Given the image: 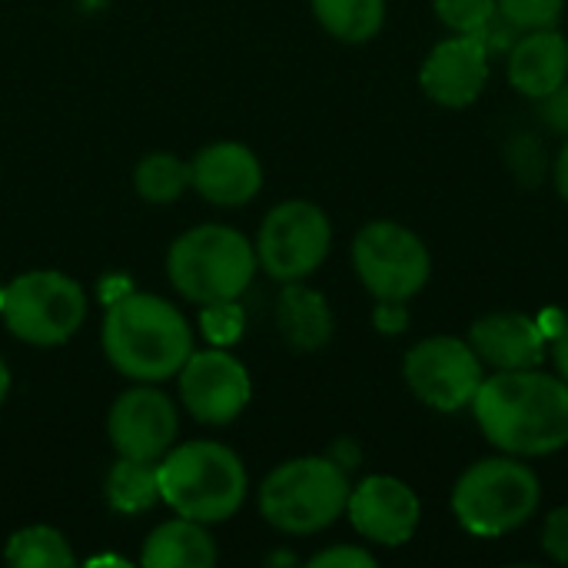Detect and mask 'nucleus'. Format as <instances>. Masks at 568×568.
<instances>
[{
    "mask_svg": "<svg viewBox=\"0 0 568 568\" xmlns=\"http://www.w3.org/2000/svg\"><path fill=\"white\" fill-rule=\"evenodd\" d=\"M140 562L146 568H210L216 566V542L203 523L176 516L146 536Z\"/></svg>",
    "mask_w": 568,
    "mask_h": 568,
    "instance_id": "19",
    "label": "nucleus"
},
{
    "mask_svg": "<svg viewBox=\"0 0 568 568\" xmlns=\"http://www.w3.org/2000/svg\"><path fill=\"white\" fill-rule=\"evenodd\" d=\"M433 7L443 27L453 33H479L499 13L496 0H433Z\"/></svg>",
    "mask_w": 568,
    "mask_h": 568,
    "instance_id": "24",
    "label": "nucleus"
},
{
    "mask_svg": "<svg viewBox=\"0 0 568 568\" xmlns=\"http://www.w3.org/2000/svg\"><path fill=\"white\" fill-rule=\"evenodd\" d=\"M3 562L13 568H70L77 566V556L53 526H27L10 536Z\"/></svg>",
    "mask_w": 568,
    "mask_h": 568,
    "instance_id": "22",
    "label": "nucleus"
},
{
    "mask_svg": "<svg viewBox=\"0 0 568 568\" xmlns=\"http://www.w3.org/2000/svg\"><path fill=\"white\" fill-rule=\"evenodd\" d=\"M256 263L276 283H300L313 276L333 250V223L310 200H286L273 206L256 236Z\"/></svg>",
    "mask_w": 568,
    "mask_h": 568,
    "instance_id": "9",
    "label": "nucleus"
},
{
    "mask_svg": "<svg viewBox=\"0 0 568 568\" xmlns=\"http://www.w3.org/2000/svg\"><path fill=\"white\" fill-rule=\"evenodd\" d=\"M190 186L213 206H246L263 190V163L246 143L220 140L193 156Z\"/></svg>",
    "mask_w": 568,
    "mask_h": 568,
    "instance_id": "15",
    "label": "nucleus"
},
{
    "mask_svg": "<svg viewBox=\"0 0 568 568\" xmlns=\"http://www.w3.org/2000/svg\"><path fill=\"white\" fill-rule=\"evenodd\" d=\"M180 433V416L173 399L143 383V386H130L106 416V436L110 446L116 449V456L126 459H143V463H160Z\"/></svg>",
    "mask_w": 568,
    "mask_h": 568,
    "instance_id": "12",
    "label": "nucleus"
},
{
    "mask_svg": "<svg viewBox=\"0 0 568 568\" xmlns=\"http://www.w3.org/2000/svg\"><path fill=\"white\" fill-rule=\"evenodd\" d=\"M176 379H180V399L186 413L203 426H226L240 419L253 399L250 369L220 346L190 353Z\"/></svg>",
    "mask_w": 568,
    "mask_h": 568,
    "instance_id": "11",
    "label": "nucleus"
},
{
    "mask_svg": "<svg viewBox=\"0 0 568 568\" xmlns=\"http://www.w3.org/2000/svg\"><path fill=\"white\" fill-rule=\"evenodd\" d=\"M103 353L110 366L133 383L173 379L193 353L186 316L153 293H123L103 316Z\"/></svg>",
    "mask_w": 568,
    "mask_h": 568,
    "instance_id": "2",
    "label": "nucleus"
},
{
    "mask_svg": "<svg viewBox=\"0 0 568 568\" xmlns=\"http://www.w3.org/2000/svg\"><path fill=\"white\" fill-rule=\"evenodd\" d=\"M513 90L529 100H546L568 80V37L559 27L526 30L506 53Z\"/></svg>",
    "mask_w": 568,
    "mask_h": 568,
    "instance_id": "17",
    "label": "nucleus"
},
{
    "mask_svg": "<svg viewBox=\"0 0 568 568\" xmlns=\"http://www.w3.org/2000/svg\"><path fill=\"white\" fill-rule=\"evenodd\" d=\"M489 50L476 33H453L439 40L419 70L423 93L449 110L473 106L489 83Z\"/></svg>",
    "mask_w": 568,
    "mask_h": 568,
    "instance_id": "14",
    "label": "nucleus"
},
{
    "mask_svg": "<svg viewBox=\"0 0 568 568\" xmlns=\"http://www.w3.org/2000/svg\"><path fill=\"white\" fill-rule=\"evenodd\" d=\"M509 163L516 170V176L523 183H536L542 176V166H546V156L539 150V143L532 136H523V140H513L509 146Z\"/></svg>",
    "mask_w": 568,
    "mask_h": 568,
    "instance_id": "27",
    "label": "nucleus"
},
{
    "mask_svg": "<svg viewBox=\"0 0 568 568\" xmlns=\"http://www.w3.org/2000/svg\"><path fill=\"white\" fill-rule=\"evenodd\" d=\"M469 409L483 436L506 456L539 459L568 446V383L559 373L539 366L493 373Z\"/></svg>",
    "mask_w": 568,
    "mask_h": 568,
    "instance_id": "1",
    "label": "nucleus"
},
{
    "mask_svg": "<svg viewBox=\"0 0 568 568\" xmlns=\"http://www.w3.org/2000/svg\"><path fill=\"white\" fill-rule=\"evenodd\" d=\"M552 183H556L559 196L568 203V136L562 150H559V156H556V163H552Z\"/></svg>",
    "mask_w": 568,
    "mask_h": 568,
    "instance_id": "32",
    "label": "nucleus"
},
{
    "mask_svg": "<svg viewBox=\"0 0 568 568\" xmlns=\"http://www.w3.org/2000/svg\"><path fill=\"white\" fill-rule=\"evenodd\" d=\"M203 326H206V336L213 343H233L240 339L243 333V313L236 310V300L233 303H213V306H203Z\"/></svg>",
    "mask_w": 568,
    "mask_h": 568,
    "instance_id": "26",
    "label": "nucleus"
},
{
    "mask_svg": "<svg viewBox=\"0 0 568 568\" xmlns=\"http://www.w3.org/2000/svg\"><path fill=\"white\" fill-rule=\"evenodd\" d=\"M313 568H376V556L363 546H333L310 559Z\"/></svg>",
    "mask_w": 568,
    "mask_h": 568,
    "instance_id": "29",
    "label": "nucleus"
},
{
    "mask_svg": "<svg viewBox=\"0 0 568 568\" xmlns=\"http://www.w3.org/2000/svg\"><path fill=\"white\" fill-rule=\"evenodd\" d=\"M7 393H10V369H7V363L0 359V406L7 403Z\"/></svg>",
    "mask_w": 568,
    "mask_h": 568,
    "instance_id": "34",
    "label": "nucleus"
},
{
    "mask_svg": "<svg viewBox=\"0 0 568 568\" xmlns=\"http://www.w3.org/2000/svg\"><path fill=\"white\" fill-rule=\"evenodd\" d=\"M256 270V246L223 223H200L186 230L166 253V276L173 290L200 306L240 300Z\"/></svg>",
    "mask_w": 568,
    "mask_h": 568,
    "instance_id": "4",
    "label": "nucleus"
},
{
    "mask_svg": "<svg viewBox=\"0 0 568 568\" xmlns=\"http://www.w3.org/2000/svg\"><path fill=\"white\" fill-rule=\"evenodd\" d=\"M276 326L300 353H316L333 339V310L323 293L300 283H283L276 303Z\"/></svg>",
    "mask_w": 568,
    "mask_h": 568,
    "instance_id": "18",
    "label": "nucleus"
},
{
    "mask_svg": "<svg viewBox=\"0 0 568 568\" xmlns=\"http://www.w3.org/2000/svg\"><path fill=\"white\" fill-rule=\"evenodd\" d=\"M409 306L403 300H376V310H373V326L383 333V336H399L409 329Z\"/></svg>",
    "mask_w": 568,
    "mask_h": 568,
    "instance_id": "30",
    "label": "nucleus"
},
{
    "mask_svg": "<svg viewBox=\"0 0 568 568\" xmlns=\"http://www.w3.org/2000/svg\"><path fill=\"white\" fill-rule=\"evenodd\" d=\"M160 503H166L176 516L213 526L226 523L240 513L250 479L243 459L213 439H193L173 446L156 463Z\"/></svg>",
    "mask_w": 568,
    "mask_h": 568,
    "instance_id": "3",
    "label": "nucleus"
},
{
    "mask_svg": "<svg viewBox=\"0 0 568 568\" xmlns=\"http://www.w3.org/2000/svg\"><path fill=\"white\" fill-rule=\"evenodd\" d=\"M346 516L366 542L399 549L416 536L423 523V503L416 489L396 476H366L349 489Z\"/></svg>",
    "mask_w": 568,
    "mask_h": 568,
    "instance_id": "13",
    "label": "nucleus"
},
{
    "mask_svg": "<svg viewBox=\"0 0 568 568\" xmlns=\"http://www.w3.org/2000/svg\"><path fill=\"white\" fill-rule=\"evenodd\" d=\"M0 296H3V283H0Z\"/></svg>",
    "mask_w": 568,
    "mask_h": 568,
    "instance_id": "36",
    "label": "nucleus"
},
{
    "mask_svg": "<svg viewBox=\"0 0 568 568\" xmlns=\"http://www.w3.org/2000/svg\"><path fill=\"white\" fill-rule=\"evenodd\" d=\"M320 27L343 43H369L386 23V0H310Z\"/></svg>",
    "mask_w": 568,
    "mask_h": 568,
    "instance_id": "20",
    "label": "nucleus"
},
{
    "mask_svg": "<svg viewBox=\"0 0 568 568\" xmlns=\"http://www.w3.org/2000/svg\"><path fill=\"white\" fill-rule=\"evenodd\" d=\"M133 186L146 203L166 206L183 196L190 186V163H183L173 153H150L133 170Z\"/></svg>",
    "mask_w": 568,
    "mask_h": 568,
    "instance_id": "23",
    "label": "nucleus"
},
{
    "mask_svg": "<svg viewBox=\"0 0 568 568\" xmlns=\"http://www.w3.org/2000/svg\"><path fill=\"white\" fill-rule=\"evenodd\" d=\"M353 270L373 300L419 296L433 273L426 243L396 220H373L353 240Z\"/></svg>",
    "mask_w": 568,
    "mask_h": 568,
    "instance_id": "8",
    "label": "nucleus"
},
{
    "mask_svg": "<svg viewBox=\"0 0 568 568\" xmlns=\"http://www.w3.org/2000/svg\"><path fill=\"white\" fill-rule=\"evenodd\" d=\"M552 363H556V373L568 383V323L559 329V336L552 343Z\"/></svg>",
    "mask_w": 568,
    "mask_h": 568,
    "instance_id": "33",
    "label": "nucleus"
},
{
    "mask_svg": "<svg viewBox=\"0 0 568 568\" xmlns=\"http://www.w3.org/2000/svg\"><path fill=\"white\" fill-rule=\"evenodd\" d=\"M542 503V483L519 456L473 463L453 486V516L476 539H499L526 526Z\"/></svg>",
    "mask_w": 568,
    "mask_h": 568,
    "instance_id": "5",
    "label": "nucleus"
},
{
    "mask_svg": "<svg viewBox=\"0 0 568 568\" xmlns=\"http://www.w3.org/2000/svg\"><path fill=\"white\" fill-rule=\"evenodd\" d=\"M496 3H499V13L523 33L559 27L562 10H566V0H496Z\"/></svg>",
    "mask_w": 568,
    "mask_h": 568,
    "instance_id": "25",
    "label": "nucleus"
},
{
    "mask_svg": "<svg viewBox=\"0 0 568 568\" xmlns=\"http://www.w3.org/2000/svg\"><path fill=\"white\" fill-rule=\"evenodd\" d=\"M542 552L559 562L568 566V506H559L546 516V526H542Z\"/></svg>",
    "mask_w": 568,
    "mask_h": 568,
    "instance_id": "28",
    "label": "nucleus"
},
{
    "mask_svg": "<svg viewBox=\"0 0 568 568\" xmlns=\"http://www.w3.org/2000/svg\"><path fill=\"white\" fill-rule=\"evenodd\" d=\"M469 346L486 369H532L546 359V329L526 313H489L469 326Z\"/></svg>",
    "mask_w": 568,
    "mask_h": 568,
    "instance_id": "16",
    "label": "nucleus"
},
{
    "mask_svg": "<svg viewBox=\"0 0 568 568\" xmlns=\"http://www.w3.org/2000/svg\"><path fill=\"white\" fill-rule=\"evenodd\" d=\"M103 562H106V566H126L123 559H113V556H100V559H90V566H103Z\"/></svg>",
    "mask_w": 568,
    "mask_h": 568,
    "instance_id": "35",
    "label": "nucleus"
},
{
    "mask_svg": "<svg viewBox=\"0 0 568 568\" xmlns=\"http://www.w3.org/2000/svg\"><path fill=\"white\" fill-rule=\"evenodd\" d=\"M403 379L423 406L453 416L473 406L486 379V366L469 346V339L429 336L406 353Z\"/></svg>",
    "mask_w": 568,
    "mask_h": 568,
    "instance_id": "10",
    "label": "nucleus"
},
{
    "mask_svg": "<svg viewBox=\"0 0 568 568\" xmlns=\"http://www.w3.org/2000/svg\"><path fill=\"white\" fill-rule=\"evenodd\" d=\"M349 473L333 456L280 463L260 486L263 519L286 536H316L346 516Z\"/></svg>",
    "mask_w": 568,
    "mask_h": 568,
    "instance_id": "6",
    "label": "nucleus"
},
{
    "mask_svg": "<svg viewBox=\"0 0 568 568\" xmlns=\"http://www.w3.org/2000/svg\"><path fill=\"white\" fill-rule=\"evenodd\" d=\"M542 103V116H546V123L556 130V133H562L568 136V80L562 87H556L546 100H539Z\"/></svg>",
    "mask_w": 568,
    "mask_h": 568,
    "instance_id": "31",
    "label": "nucleus"
},
{
    "mask_svg": "<svg viewBox=\"0 0 568 568\" xmlns=\"http://www.w3.org/2000/svg\"><path fill=\"white\" fill-rule=\"evenodd\" d=\"M0 316L10 336L27 346H63L87 320V293L60 270H30L3 286Z\"/></svg>",
    "mask_w": 568,
    "mask_h": 568,
    "instance_id": "7",
    "label": "nucleus"
},
{
    "mask_svg": "<svg viewBox=\"0 0 568 568\" xmlns=\"http://www.w3.org/2000/svg\"><path fill=\"white\" fill-rule=\"evenodd\" d=\"M106 503L123 513H146L160 503V479H156V463L143 459H126L120 456L106 476Z\"/></svg>",
    "mask_w": 568,
    "mask_h": 568,
    "instance_id": "21",
    "label": "nucleus"
}]
</instances>
